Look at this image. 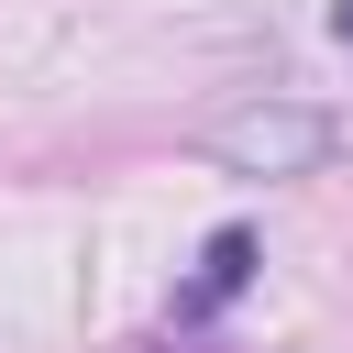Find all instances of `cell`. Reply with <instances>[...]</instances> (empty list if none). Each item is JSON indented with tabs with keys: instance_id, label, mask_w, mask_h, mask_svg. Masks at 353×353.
I'll use <instances>...</instances> for the list:
<instances>
[{
	"instance_id": "1",
	"label": "cell",
	"mask_w": 353,
	"mask_h": 353,
	"mask_svg": "<svg viewBox=\"0 0 353 353\" xmlns=\"http://www.w3.org/2000/svg\"><path fill=\"white\" fill-rule=\"evenodd\" d=\"M210 154H221L232 176H309V165L331 154V121H320L309 99H254V110L210 121Z\"/></svg>"
},
{
	"instance_id": "2",
	"label": "cell",
	"mask_w": 353,
	"mask_h": 353,
	"mask_svg": "<svg viewBox=\"0 0 353 353\" xmlns=\"http://www.w3.org/2000/svg\"><path fill=\"white\" fill-rule=\"evenodd\" d=\"M254 287V232L232 221V232H210V254H199V276L176 287V320H221L232 298Z\"/></svg>"
},
{
	"instance_id": "3",
	"label": "cell",
	"mask_w": 353,
	"mask_h": 353,
	"mask_svg": "<svg viewBox=\"0 0 353 353\" xmlns=\"http://www.w3.org/2000/svg\"><path fill=\"white\" fill-rule=\"evenodd\" d=\"M331 33H342V44H353V0H331Z\"/></svg>"
}]
</instances>
